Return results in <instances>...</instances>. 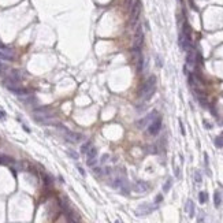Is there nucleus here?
<instances>
[{
    "mask_svg": "<svg viewBox=\"0 0 223 223\" xmlns=\"http://www.w3.org/2000/svg\"><path fill=\"white\" fill-rule=\"evenodd\" d=\"M115 223H122V222H121V220H115Z\"/></svg>",
    "mask_w": 223,
    "mask_h": 223,
    "instance_id": "obj_29",
    "label": "nucleus"
},
{
    "mask_svg": "<svg viewBox=\"0 0 223 223\" xmlns=\"http://www.w3.org/2000/svg\"><path fill=\"white\" fill-rule=\"evenodd\" d=\"M156 207H157V205H149V204H142L141 207H138V208H137L135 213H137L138 216H144V215H148V213H151L152 211H155V210H156Z\"/></svg>",
    "mask_w": 223,
    "mask_h": 223,
    "instance_id": "obj_11",
    "label": "nucleus"
},
{
    "mask_svg": "<svg viewBox=\"0 0 223 223\" xmlns=\"http://www.w3.org/2000/svg\"><path fill=\"white\" fill-rule=\"evenodd\" d=\"M86 163H88V166L93 167V164H96L97 163V149L95 148V146H91V149H89L88 152H86Z\"/></svg>",
    "mask_w": 223,
    "mask_h": 223,
    "instance_id": "obj_10",
    "label": "nucleus"
},
{
    "mask_svg": "<svg viewBox=\"0 0 223 223\" xmlns=\"http://www.w3.org/2000/svg\"><path fill=\"white\" fill-rule=\"evenodd\" d=\"M162 200H163V196H162V194H159V196L156 197V204H157V203H160Z\"/></svg>",
    "mask_w": 223,
    "mask_h": 223,
    "instance_id": "obj_25",
    "label": "nucleus"
},
{
    "mask_svg": "<svg viewBox=\"0 0 223 223\" xmlns=\"http://www.w3.org/2000/svg\"><path fill=\"white\" fill-rule=\"evenodd\" d=\"M207 200H208V193H207V192H200L199 193V201H200V204H205Z\"/></svg>",
    "mask_w": 223,
    "mask_h": 223,
    "instance_id": "obj_17",
    "label": "nucleus"
},
{
    "mask_svg": "<svg viewBox=\"0 0 223 223\" xmlns=\"http://www.w3.org/2000/svg\"><path fill=\"white\" fill-rule=\"evenodd\" d=\"M59 129H60V132H63L64 134V138L67 140L68 142H73V144H75V142H79L82 140V135L79 134V133H74L71 132V130H68V129H66L64 126H59Z\"/></svg>",
    "mask_w": 223,
    "mask_h": 223,
    "instance_id": "obj_5",
    "label": "nucleus"
},
{
    "mask_svg": "<svg viewBox=\"0 0 223 223\" xmlns=\"http://www.w3.org/2000/svg\"><path fill=\"white\" fill-rule=\"evenodd\" d=\"M91 146H92V142L91 141H86L84 145L81 146V153H85V155H86V152L91 149Z\"/></svg>",
    "mask_w": 223,
    "mask_h": 223,
    "instance_id": "obj_18",
    "label": "nucleus"
},
{
    "mask_svg": "<svg viewBox=\"0 0 223 223\" xmlns=\"http://www.w3.org/2000/svg\"><path fill=\"white\" fill-rule=\"evenodd\" d=\"M186 64L189 66V67H194V64H196V54L193 51L192 48H190L189 51H188V56H186Z\"/></svg>",
    "mask_w": 223,
    "mask_h": 223,
    "instance_id": "obj_13",
    "label": "nucleus"
},
{
    "mask_svg": "<svg viewBox=\"0 0 223 223\" xmlns=\"http://www.w3.org/2000/svg\"><path fill=\"white\" fill-rule=\"evenodd\" d=\"M155 91H156V77L151 75V77L144 82V85H142L141 91H140V99H141L142 102H148V100L152 99Z\"/></svg>",
    "mask_w": 223,
    "mask_h": 223,
    "instance_id": "obj_1",
    "label": "nucleus"
},
{
    "mask_svg": "<svg viewBox=\"0 0 223 223\" xmlns=\"http://www.w3.org/2000/svg\"><path fill=\"white\" fill-rule=\"evenodd\" d=\"M185 211H186V212H188V215H189L190 218H193V216H194V203H193L192 200H188V201H186Z\"/></svg>",
    "mask_w": 223,
    "mask_h": 223,
    "instance_id": "obj_15",
    "label": "nucleus"
},
{
    "mask_svg": "<svg viewBox=\"0 0 223 223\" xmlns=\"http://www.w3.org/2000/svg\"><path fill=\"white\" fill-rule=\"evenodd\" d=\"M68 155H70L71 157H74V159H78V155L75 152H71V151H70V152H68Z\"/></svg>",
    "mask_w": 223,
    "mask_h": 223,
    "instance_id": "obj_24",
    "label": "nucleus"
},
{
    "mask_svg": "<svg viewBox=\"0 0 223 223\" xmlns=\"http://www.w3.org/2000/svg\"><path fill=\"white\" fill-rule=\"evenodd\" d=\"M140 11H141V3L140 0H132L130 1V24L134 25L140 17Z\"/></svg>",
    "mask_w": 223,
    "mask_h": 223,
    "instance_id": "obj_4",
    "label": "nucleus"
},
{
    "mask_svg": "<svg viewBox=\"0 0 223 223\" xmlns=\"http://www.w3.org/2000/svg\"><path fill=\"white\" fill-rule=\"evenodd\" d=\"M160 129H162V118L157 116V118L148 126V133L149 134H152V135H156L160 132Z\"/></svg>",
    "mask_w": 223,
    "mask_h": 223,
    "instance_id": "obj_9",
    "label": "nucleus"
},
{
    "mask_svg": "<svg viewBox=\"0 0 223 223\" xmlns=\"http://www.w3.org/2000/svg\"><path fill=\"white\" fill-rule=\"evenodd\" d=\"M204 125L207 126V129H211V125H210V123H208V122H207V121H204Z\"/></svg>",
    "mask_w": 223,
    "mask_h": 223,
    "instance_id": "obj_28",
    "label": "nucleus"
},
{
    "mask_svg": "<svg viewBox=\"0 0 223 223\" xmlns=\"http://www.w3.org/2000/svg\"><path fill=\"white\" fill-rule=\"evenodd\" d=\"M0 60H6V62H11L14 60V54L10 48L6 49H0Z\"/></svg>",
    "mask_w": 223,
    "mask_h": 223,
    "instance_id": "obj_12",
    "label": "nucleus"
},
{
    "mask_svg": "<svg viewBox=\"0 0 223 223\" xmlns=\"http://www.w3.org/2000/svg\"><path fill=\"white\" fill-rule=\"evenodd\" d=\"M179 127H181V133H182V135H185L186 132H185V127H183V123L181 121H179Z\"/></svg>",
    "mask_w": 223,
    "mask_h": 223,
    "instance_id": "obj_23",
    "label": "nucleus"
},
{
    "mask_svg": "<svg viewBox=\"0 0 223 223\" xmlns=\"http://www.w3.org/2000/svg\"><path fill=\"white\" fill-rule=\"evenodd\" d=\"M197 223H205V215L203 212L199 215V219H197Z\"/></svg>",
    "mask_w": 223,
    "mask_h": 223,
    "instance_id": "obj_22",
    "label": "nucleus"
},
{
    "mask_svg": "<svg viewBox=\"0 0 223 223\" xmlns=\"http://www.w3.org/2000/svg\"><path fill=\"white\" fill-rule=\"evenodd\" d=\"M33 115H34V119H36L37 122H41V123H49L51 119L54 118V116H52V112L49 111L48 108H37V110H34Z\"/></svg>",
    "mask_w": 223,
    "mask_h": 223,
    "instance_id": "obj_2",
    "label": "nucleus"
},
{
    "mask_svg": "<svg viewBox=\"0 0 223 223\" xmlns=\"http://www.w3.org/2000/svg\"><path fill=\"white\" fill-rule=\"evenodd\" d=\"M201 174H200V171H196L194 172V181H196V183H201Z\"/></svg>",
    "mask_w": 223,
    "mask_h": 223,
    "instance_id": "obj_21",
    "label": "nucleus"
},
{
    "mask_svg": "<svg viewBox=\"0 0 223 223\" xmlns=\"http://www.w3.org/2000/svg\"><path fill=\"white\" fill-rule=\"evenodd\" d=\"M188 27L185 26V30L182 32V33L179 34V45H181V48H182L183 51H189L190 48H192V43H190V36H189V32L186 30Z\"/></svg>",
    "mask_w": 223,
    "mask_h": 223,
    "instance_id": "obj_6",
    "label": "nucleus"
},
{
    "mask_svg": "<svg viewBox=\"0 0 223 223\" xmlns=\"http://www.w3.org/2000/svg\"><path fill=\"white\" fill-rule=\"evenodd\" d=\"M78 171L81 172V175H85V171H84V169H82V167H79V166H78Z\"/></svg>",
    "mask_w": 223,
    "mask_h": 223,
    "instance_id": "obj_26",
    "label": "nucleus"
},
{
    "mask_svg": "<svg viewBox=\"0 0 223 223\" xmlns=\"http://www.w3.org/2000/svg\"><path fill=\"white\" fill-rule=\"evenodd\" d=\"M171 183H172V181H171V179H167L166 185L163 186V192H164V193H166V192H169V190H170V188H171Z\"/></svg>",
    "mask_w": 223,
    "mask_h": 223,
    "instance_id": "obj_19",
    "label": "nucleus"
},
{
    "mask_svg": "<svg viewBox=\"0 0 223 223\" xmlns=\"http://www.w3.org/2000/svg\"><path fill=\"white\" fill-rule=\"evenodd\" d=\"M134 190L135 192H138V193H145L149 190V183L144 182V181H138V182L135 183L134 186Z\"/></svg>",
    "mask_w": 223,
    "mask_h": 223,
    "instance_id": "obj_14",
    "label": "nucleus"
},
{
    "mask_svg": "<svg viewBox=\"0 0 223 223\" xmlns=\"http://www.w3.org/2000/svg\"><path fill=\"white\" fill-rule=\"evenodd\" d=\"M215 145H216L218 148H222V146H223V137H218V138H215Z\"/></svg>",
    "mask_w": 223,
    "mask_h": 223,
    "instance_id": "obj_20",
    "label": "nucleus"
},
{
    "mask_svg": "<svg viewBox=\"0 0 223 223\" xmlns=\"http://www.w3.org/2000/svg\"><path fill=\"white\" fill-rule=\"evenodd\" d=\"M220 203H222V194H220L219 190H216V192L213 193V205L218 208L220 205Z\"/></svg>",
    "mask_w": 223,
    "mask_h": 223,
    "instance_id": "obj_16",
    "label": "nucleus"
},
{
    "mask_svg": "<svg viewBox=\"0 0 223 223\" xmlns=\"http://www.w3.org/2000/svg\"><path fill=\"white\" fill-rule=\"evenodd\" d=\"M112 186L115 189L121 190L123 193H129V182L127 179L125 178V175H116L112 179Z\"/></svg>",
    "mask_w": 223,
    "mask_h": 223,
    "instance_id": "obj_3",
    "label": "nucleus"
},
{
    "mask_svg": "<svg viewBox=\"0 0 223 223\" xmlns=\"http://www.w3.org/2000/svg\"><path fill=\"white\" fill-rule=\"evenodd\" d=\"M157 116H159V115H157V112L152 111L151 114H148L146 116H144L142 119H140V121L137 122L135 125H137V127H138V129H145V127H148V126L151 125V123H152V122L155 121Z\"/></svg>",
    "mask_w": 223,
    "mask_h": 223,
    "instance_id": "obj_7",
    "label": "nucleus"
},
{
    "mask_svg": "<svg viewBox=\"0 0 223 223\" xmlns=\"http://www.w3.org/2000/svg\"><path fill=\"white\" fill-rule=\"evenodd\" d=\"M4 118H6V114H4L3 111H0V119H1V121H3Z\"/></svg>",
    "mask_w": 223,
    "mask_h": 223,
    "instance_id": "obj_27",
    "label": "nucleus"
},
{
    "mask_svg": "<svg viewBox=\"0 0 223 223\" xmlns=\"http://www.w3.org/2000/svg\"><path fill=\"white\" fill-rule=\"evenodd\" d=\"M144 43V33H142L141 27H137V32H135L134 36V44H133V51H140L141 49V45Z\"/></svg>",
    "mask_w": 223,
    "mask_h": 223,
    "instance_id": "obj_8",
    "label": "nucleus"
}]
</instances>
